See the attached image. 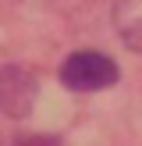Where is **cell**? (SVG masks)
<instances>
[{"label": "cell", "mask_w": 142, "mask_h": 146, "mask_svg": "<svg viewBox=\"0 0 142 146\" xmlns=\"http://www.w3.org/2000/svg\"><path fill=\"white\" fill-rule=\"evenodd\" d=\"M60 82L68 89H78V93H96V89H106V86L117 82V64L106 54L78 50L60 64Z\"/></svg>", "instance_id": "1"}, {"label": "cell", "mask_w": 142, "mask_h": 146, "mask_svg": "<svg viewBox=\"0 0 142 146\" xmlns=\"http://www.w3.org/2000/svg\"><path fill=\"white\" fill-rule=\"evenodd\" d=\"M39 82L28 68L21 64H4L0 68V114L7 118H25L36 104Z\"/></svg>", "instance_id": "2"}, {"label": "cell", "mask_w": 142, "mask_h": 146, "mask_svg": "<svg viewBox=\"0 0 142 146\" xmlns=\"http://www.w3.org/2000/svg\"><path fill=\"white\" fill-rule=\"evenodd\" d=\"M114 29L128 50L142 54V0H114Z\"/></svg>", "instance_id": "3"}, {"label": "cell", "mask_w": 142, "mask_h": 146, "mask_svg": "<svg viewBox=\"0 0 142 146\" xmlns=\"http://www.w3.org/2000/svg\"><path fill=\"white\" fill-rule=\"evenodd\" d=\"M18 146H60V139L57 135H25Z\"/></svg>", "instance_id": "4"}]
</instances>
